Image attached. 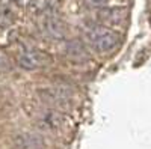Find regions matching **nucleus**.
<instances>
[{"mask_svg":"<svg viewBox=\"0 0 151 149\" xmlns=\"http://www.w3.org/2000/svg\"><path fill=\"white\" fill-rule=\"evenodd\" d=\"M89 45L97 53H109L119 44V35L104 26H94L86 32Z\"/></svg>","mask_w":151,"mask_h":149,"instance_id":"nucleus-1","label":"nucleus"},{"mask_svg":"<svg viewBox=\"0 0 151 149\" xmlns=\"http://www.w3.org/2000/svg\"><path fill=\"white\" fill-rule=\"evenodd\" d=\"M17 60H18L20 68H23L24 71H35V69H40L44 65L45 56L41 51H38L36 48L26 47L18 53Z\"/></svg>","mask_w":151,"mask_h":149,"instance_id":"nucleus-2","label":"nucleus"},{"mask_svg":"<svg viewBox=\"0 0 151 149\" xmlns=\"http://www.w3.org/2000/svg\"><path fill=\"white\" fill-rule=\"evenodd\" d=\"M64 123V116L55 108H47L38 116V127L44 131H55L59 130Z\"/></svg>","mask_w":151,"mask_h":149,"instance_id":"nucleus-3","label":"nucleus"},{"mask_svg":"<svg viewBox=\"0 0 151 149\" xmlns=\"http://www.w3.org/2000/svg\"><path fill=\"white\" fill-rule=\"evenodd\" d=\"M41 95L50 104H56V106H67V104L71 103V98H73L71 91L64 88V86H56V88L44 89V91H41Z\"/></svg>","mask_w":151,"mask_h":149,"instance_id":"nucleus-4","label":"nucleus"},{"mask_svg":"<svg viewBox=\"0 0 151 149\" xmlns=\"http://www.w3.org/2000/svg\"><path fill=\"white\" fill-rule=\"evenodd\" d=\"M65 54L74 62H85L89 59L86 45L80 39H71L65 44Z\"/></svg>","mask_w":151,"mask_h":149,"instance_id":"nucleus-5","label":"nucleus"},{"mask_svg":"<svg viewBox=\"0 0 151 149\" xmlns=\"http://www.w3.org/2000/svg\"><path fill=\"white\" fill-rule=\"evenodd\" d=\"M42 27H44V33L50 36L52 39H64L67 35L64 23L58 17H45Z\"/></svg>","mask_w":151,"mask_h":149,"instance_id":"nucleus-6","label":"nucleus"},{"mask_svg":"<svg viewBox=\"0 0 151 149\" xmlns=\"http://www.w3.org/2000/svg\"><path fill=\"white\" fill-rule=\"evenodd\" d=\"M125 9L122 8H104L100 9L98 12V18L101 23H107L112 24V26H116V24H121L125 20Z\"/></svg>","mask_w":151,"mask_h":149,"instance_id":"nucleus-7","label":"nucleus"},{"mask_svg":"<svg viewBox=\"0 0 151 149\" xmlns=\"http://www.w3.org/2000/svg\"><path fill=\"white\" fill-rule=\"evenodd\" d=\"M15 145L18 149H44V142L40 135L24 133L15 137Z\"/></svg>","mask_w":151,"mask_h":149,"instance_id":"nucleus-8","label":"nucleus"},{"mask_svg":"<svg viewBox=\"0 0 151 149\" xmlns=\"http://www.w3.org/2000/svg\"><path fill=\"white\" fill-rule=\"evenodd\" d=\"M14 12L8 5H0V27L2 29H8L14 24Z\"/></svg>","mask_w":151,"mask_h":149,"instance_id":"nucleus-9","label":"nucleus"},{"mask_svg":"<svg viewBox=\"0 0 151 149\" xmlns=\"http://www.w3.org/2000/svg\"><path fill=\"white\" fill-rule=\"evenodd\" d=\"M60 11V0H44L42 12L45 17H58Z\"/></svg>","mask_w":151,"mask_h":149,"instance_id":"nucleus-10","label":"nucleus"},{"mask_svg":"<svg viewBox=\"0 0 151 149\" xmlns=\"http://www.w3.org/2000/svg\"><path fill=\"white\" fill-rule=\"evenodd\" d=\"M109 3H110V0H83V5L88 9H97V11L107 8Z\"/></svg>","mask_w":151,"mask_h":149,"instance_id":"nucleus-11","label":"nucleus"},{"mask_svg":"<svg viewBox=\"0 0 151 149\" xmlns=\"http://www.w3.org/2000/svg\"><path fill=\"white\" fill-rule=\"evenodd\" d=\"M11 0H0V5H8Z\"/></svg>","mask_w":151,"mask_h":149,"instance_id":"nucleus-12","label":"nucleus"}]
</instances>
